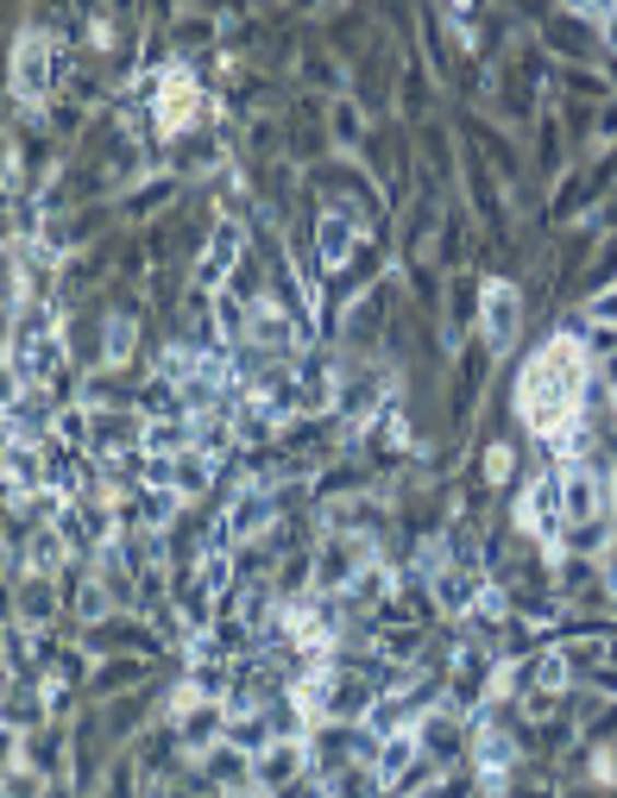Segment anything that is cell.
Listing matches in <instances>:
<instances>
[{"instance_id":"cell-12","label":"cell","mask_w":617,"mask_h":798,"mask_svg":"<svg viewBox=\"0 0 617 798\" xmlns=\"http://www.w3.org/2000/svg\"><path fill=\"white\" fill-rule=\"evenodd\" d=\"M435 598H441V610H473L486 591H479V578L466 573V566H454V573L435 566Z\"/></svg>"},{"instance_id":"cell-10","label":"cell","mask_w":617,"mask_h":798,"mask_svg":"<svg viewBox=\"0 0 617 798\" xmlns=\"http://www.w3.org/2000/svg\"><path fill=\"white\" fill-rule=\"evenodd\" d=\"M13 89H20V101H45V89H51V45L32 32V38H20V57H13Z\"/></svg>"},{"instance_id":"cell-8","label":"cell","mask_w":617,"mask_h":798,"mask_svg":"<svg viewBox=\"0 0 617 798\" xmlns=\"http://www.w3.org/2000/svg\"><path fill=\"white\" fill-rule=\"evenodd\" d=\"M271 523H278V497H271V491H246V497L228 509L221 541H228V548H246V541H253V535H265Z\"/></svg>"},{"instance_id":"cell-13","label":"cell","mask_w":617,"mask_h":798,"mask_svg":"<svg viewBox=\"0 0 617 798\" xmlns=\"http://www.w3.org/2000/svg\"><path fill=\"white\" fill-rule=\"evenodd\" d=\"M416 736H422V749H429V754H461V724H454L447 711H429Z\"/></svg>"},{"instance_id":"cell-16","label":"cell","mask_w":617,"mask_h":798,"mask_svg":"<svg viewBox=\"0 0 617 798\" xmlns=\"http://www.w3.org/2000/svg\"><path fill=\"white\" fill-rule=\"evenodd\" d=\"M447 13H454V20H466V13H473V0H447Z\"/></svg>"},{"instance_id":"cell-3","label":"cell","mask_w":617,"mask_h":798,"mask_svg":"<svg viewBox=\"0 0 617 798\" xmlns=\"http://www.w3.org/2000/svg\"><path fill=\"white\" fill-rule=\"evenodd\" d=\"M246 347L265 352V359H290V352H296V327L283 321V308L271 296H258L253 308H246Z\"/></svg>"},{"instance_id":"cell-4","label":"cell","mask_w":617,"mask_h":798,"mask_svg":"<svg viewBox=\"0 0 617 798\" xmlns=\"http://www.w3.org/2000/svg\"><path fill=\"white\" fill-rule=\"evenodd\" d=\"M561 509H567V528H592L605 516V478L586 472V466H580V472L567 466L561 472Z\"/></svg>"},{"instance_id":"cell-5","label":"cell","mask_w":617,"mask_h":798,"mask_svg":"<svg viewBox=\"0 0 617 798\" xmlns=\"http://www.w3.org/2000/svg\"><path fill=\"white\" fill-rule=\"evenodd\" d=\"M516 321H523V302H516V290H511V283H491L486 296H479V327H486V347L491 352H511Z\"/></svg>"},{"instance_id":"cell-9","label":"cell","mask_w":617,"mask_h":798,"mask_svg":"<svg viewBox=\"0 0 617 798\" xmlns=\"http://www.w3.org/2000/svg\"><path fill=\"white\" fill-rule=\"evenodd\" d=\"M303 767H308V749L296 742V736H278V742H265V749L253 754V779H258V786H290Z\"/></svg>"},{"instance_id":"cell-2","label":"cell","mask_w":617,"mask_h":798,"mask_svg":"<svg viewBox=\"0 0 617 798\" xmlns=\"http://www.w3.org/2000/svg\"><path fill=\"white\" fill-rule=\"evenodd\" d=\"M152 120L164 139H177L189 126L202 120V89H196V75L183 70V63H164L152 82Z\"/></svg>"},{"instance_id":"cell-7","label":"cell","mask_w":617,"mask_h":798,"mask_svg":"<svg viewBox=\"0 0 617 798\" xmlns=\"http://www.w3.org/2000/svg\"><path fill=\"white\" fill-rule=\"evenodd\" d=\"M516 523L536 528L542 541H555L567 528V509H561V478H542V484H529L523 491V503H516Z\"/></svg>"},{"instance_id":"cell-11","label":"cell","mask_w":617,"mask_h":798,"mask_svg":"<svg viewBox=\"0 0 617 798\" xmlns=\"http://www.w3.org/2000/svg\"><path fill=\"white\" fill-rule=\"evenodd\" d=\"M233 258H240V226H221L214 246H208V258H202V271H196V290H214V283L233 271Z\"/></svg>"},{"instance_id":"cell-6","label":"cell","mask_w":617,"mask_h":798,"mask_svg":"<svg viewBox=\"0 0 617 798\" xmlns=\"http://www.w3.org/2000/svg\"><path fill=\"white\" fill-rule=\"evenodd\" d=\"M315 246H322V265L340 271V265L353 258V246H360V214H353L347 201H328V214L315 226Z\"/></svg>"},{"instance_id":"cell-15","label":"cell","mask_w":617,"mask_h":798,"mask_svg":"<svg viewBox=\"0 0 617 798\" xmlns=\"http://www.w3.org/2000/svg\"><path fill=\"white\" fill-rule=\"evenodd\" d=\"M486 472H491V478H504V472H511V453H504V447H491V459H486Z\"/></svg>"},{"instance_id":"cell-14","label":"cell","mask_w":617,"mask_h":798,"mask_svg":"<svg viewBox=\"0 0 617 798\" xmlns=\"http://www.w3.org/2000/svg\"><path fill=\"white\" fill-rule=\"evenodd\" d=\"M132 352V321H120V315H114V321H107V365H120V359H127Z\"/></svg>"},{"instance_id":"cell-1","label":"cell","mask_w":617,"mask_h":798,"mask_svg":"<svg viewBox=\"0 0 617 798\" xmlns=\"http://www.w3.org/2000/svg\"><path fill=\"white\" fill-rule=\"evenodd\" d=\"M580 384H586V352L573 347V340H555V347H542L529 359V372L516 384V409H523V422L536 427V434H555L567 441L573 434V415H580Z\"/></svg>"}]
</instances>
